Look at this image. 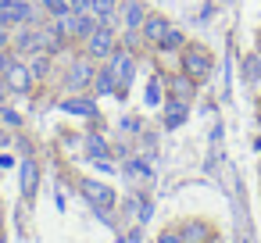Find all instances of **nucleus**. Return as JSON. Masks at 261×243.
<instances>
[{"label": "nucleus", "mask_w": 261, "mask_h": 243, "mask_svg": "<svg viewBox=\"0 0 261 243\" xmlns=\"http://www.w3.org/2000/svg\"><path fill=\"white\" fill-rule=\"evenodd\" d=\"M179 236H182L186 243H207V225H204V222H186V225L179 229Z\"/></svg>", "instance_id": "4468645a"}, {"label": "nucleus", "mask_w": 261, "mask_h": 243, "mask_svg": "<svg viewBox=\"0 0 261 243\" xmlns=\"http://www.w3.org/2000/svg\"><path fill=\"white\" fill-rule=\"evenodd\" d=\"M93 86H97V93H100V97H115V75H111V68H97Z\"/></svg>", "instance_id": "2eb2a0df"}, {"label": "nucleus", "mask_w": 261, "mask_h": 243, "mask_svg": "<svg viewBox=\"0 0 261 243\" xmlns=\"http://www.w3.org/2000/svg\"><path fill=\"white\" fill-rule=\"evenodd\" d=\"M75 15H93V0H68Z\"/></svg>", "instance_id": "b1692460"}, {"label": "nucleus", "mask_w": 261, "mask_h": 243, "mask_svg": "<svg viewBox=\"0 0 261 243\" xmlns=\"http://www.w3.org/2000/svg\"><path fill=\"white\" fill-rule=\"evenodd\" d=\"M108 68H111V75H115V97L122 100V97L129 93V86H133L136 61H133V54H129V50H115V54L108 58Z\"/></svg>", "instance_id": "7ed1b4c3"}, {"label": "nucleus", "mask_w": 261, "mask_h": 243, "mask_svg": "<svg viewBox=\"0 0 261 243\" xmlns=\"http://www.w3.org/2000/svg\"><path fill=\"white\" fill-rule=\"evenodd\" d=\"M125 175H129V179H147V175H150V165H147V161H129V165H125Z\"/></svg>", "instance_id": "412c9836"}, {"label": "nucleus", "mask_w": 261, "mask_h": 243, "mask_svg": "<svg viewBox=\"0 0 261 243\" xmlns=\"http://www.w3.org/2000/svg\"><path fill=\"white\" fill-rule=\"evenodd\" d=\"M158 100H161V83L150 79V83H147V104H158Z\"/></svg>", "instance_id": "4be33fe9"}, {"label": "nucleus", "mask_w": 261, "mask_h": 243, "mask_svg": "<svg viewBox=\"0 0 261 243\" xmlns=\"http://www.w3.org/2000/svg\"><path fill=\"white\" fill-rule=\"evenodd\" d=\"M115 50H118V36H115V29H111L108 22H97V29L86 36V54H90L93 61H108Z\"/></svg>", "instance_id": "f03ea898"}, {"label": "nucleus", "mask_w": 261, "mask_h": 243, "mask_svg": "<svg viewBox=\"0 0 261 243\" xmlns=\"http://www.w3.org/2000/svg\"><path fill=\"white\" fill-rule=\"evenodd\" d=\"M11 47V33H8V25H0V50H8Z\"/></svg>", "instance_id": "a878e982"}, {"label": "nucleus", "mask_w": 261, "mask_h": 243, "mask_svg": "<svg viewBox=\"0 0 261 243\" xmlns=\"http://www.w3.org/2000/svg\"><path fill=\"white\" fill-rule=\"evenodd\" d=\"M211 54L204 50V47H197V43H190V47H182V61H179V68L193 79V83H207L211 79Z\"/></svg>", "instance_id": "f257e3e1"}, {"label": "nucleus", "mask_w": 261, "mask_h": 243, "mask_svg": "<svg viewBox=\"0 0 261 243\" xmlns=\"http://www.w3.org/2000/svg\"><path fill=\"white\" fill-rule=\"evenodd\" d=\"M158 243H186V239H182L179 232H161V236H158Z\"/></svg>", "instance_id": "393cba45"}, {"label": "nucleus", "mask_w": 261, "mask_h": 243, "mask_svg": "<svg viewBox=\"0 0 261 243\" xmlns=\"http://www.w3.org/2000/svg\"><path fill=\"white\" fill-rule=\"evenodd\" d=\"M36 18V8L29 0H0V25H29Z\"/></svg>", "instance_id": "20e7f679"}, {"label": "nucleus", "mask_w": 261, "mask_h": 243, "mask_svg": "<svg viewBox=\"0 0 261 243\" xmlns=\"http://www.w3.org/2000/svg\"><path fill=\"white\" fill-rule=\"evenodd\" d=\"M172 29V22L168 18H161V15H147L143 18V25H140V33H143V43H150V47H158L161 40H165V33Z\"/></svg>", "instance_id": "6e6552de"}, {"label": "nucleus", "mask_w": 261, "mask_h": 243, "mask_svg": "<svg viewBox=\"0 0 261 243\" xmlns=\"http://www.w3.org/2000/svg\"><path fill=\"white\" fill-rule=\"evenodd\" d=\"M4 61H8V54H4V50H0V68H4Z\"/></svg>", "instance_id": "cd10ccee"}, {"label": "nucleus", "mask_w": 261, "mask_h": 243, "mask_svg": "<svg viewBox=\"0 0 261 243\" xmlns=\"http://www.w3.org/2000/svg\"><path fill=\"white\" fill-rule=\"evenodd\" d=\"M257 54H261V36H257Z\"/></svg>", "instance_id": "c756f323"}, {"label": "nucleus", "mask_w": 261, "mask_h": 243, "mask_svg": "<svg viewBox=\"0 0 261 243\" xmlns=\"http://www.w3.org/2000/svg\"><path fill=\"white\" fill-rule=\"evenodd\" d=\"M83 197H86L93 207H100V211H111V204H115V190H111L108 182H97V179H86V182H83Z\"/></svg>", "instance_id": "423d86ee"}, {"label": "nucleus", "mask_w": 261, "mask_h": 243, "mask_svg": "<svg viewBox=\"0 0 261 243\" xmlns=\"http://www.w3.org/2000/svg\"><path fill=\"white\" fill-rule=\"evenodd\" d=\"M186 115H190V100H182V97H168L165 100V125L168 129H175V125H182L186 122Z\"/></svg>", "instance_id": "9d476101"}, {"label": "nucleus", "mask_w": 261, "mask_h": 243, "mask_svg": "<svg viewBox=\"0 0 261 243\" xmlns=\"http://www.w3.org/2000/svg\"><path fill=\"white\" fill-rule=\"evenodd\" d=\"M33 193H36V165L22 161V197H33Z\"/></svg>", "instance_id": "f3484780"}, {"label": "nucleus", "mask_w": 261, "mask_h": 243, "mask_svg": "<svg viewBox=\"0 0 261 243\" xmlns=\"http://www.w3.org/2000/svg\"><path fill=\"white\" fill-rule=\"evenodd\" d=\"M15 50H18V54H25V58H29V54H36V50H43V29H36V25L29 29V25H25V29L15 36Z\"/></svg>", "instance_id": "1a4fd4ad"}, {"label": "nucleus", "mask_w": 261, "mask_h": 243, "mask_svg": "<svg viewBox=\"0 0 261 243\" xmlns=\"http://www.w3.org/2000/svg\"><path fill=\"white\" fill-rule=\"evenodd\" d=\"M93 15H97V22L111 25V18L118 15V0H93Z\"/></svg>", "instance_id": "dca6fc26"}, {"label": "nucleus", "mask_w": 261, "mask_h": 243, "mask_svg": "<svg viewBox=\"0 0 261 243\" xmlns=\"http://www.w3.org/2000/svg\"><path fill=\"white\" fill-rule=\"evenodd\" d=\"M86 150H90V157H108V143L97 132H86Z\"/></svg>", "instance_id": "6ab92c4d"}, {"label": "nucleus", "mask_w": 261, "mask_h": 243, "mask_svg": "<svg viewBox=\"0 0 261 243\" xmlns=\"http://www.w3.org/2000/svg\"><path fill=\"white\" fill-rule=\"evenodd\" d=\"M0 79H4V86H8L11 93H29V86H33V72H29L25 61H4Z\"/></svg>", "instance_id": "39448f33"}, {"label": "nucleus", "mask_w": 261, "mask_h": 243, "mask_svg": "<svg viewBox=\"0 0 261 243\" xmlns=\"http://www.w3.org/2000/svg\"><path fill=\"white\" fill-rule=\"evenodd\" d=\"M168 86H172V93H175V97H182V100H193V93H197V83H193L186 72L172 75V83H168Z\"/></svg>", "instance_id": "f8f14e48"}, {"label": "nucleus", "mask_w": 261, "mask_h": 243, "mask_svg": "<svg viewBox=\"0 0 261 243\" xmlns=\"http://www.w3.org/2000/svg\"><path fill=\"white\" fill-rule=\"evenodd\" d=\"M257 75H261V54L247 58V79H257Z\"/></svg>", "instance_id": "5701e85b"}, {"label": "nucleus", "mask_w": 261, "mask_h": 243, "mask_svg": "<svg viewBox=\"0 0 261 243\" xmlns=\"http://www.w3.org/2000/svg\"><path fill=\"white\" fill-rule=\"evenodd\" d=\"M40 4H43V11H47L50 18H58V15H65V11H72L68 0H40Z\"/></svg>", "instance_id": "aec40b11"}, {"label": "nucleus", "mask_w": 261, "mask_h": 243, "mask_svg": "<svg viewBox=\"0 0 261 243\" xmlns=\"http://www.w3.org/2000/svg\"><path fill=\"white\" fill-rule=\"evenodd\" d=\"M179 47H182V33H179V29H168V33H165V40L158 43V50H161V54H168V50H179Z\"/></svg>", "instance_id": "a211bd4d"}, {"label": "nucleus", "mask_w": 261, "mask_h": 243, "mask_svg": "<svg viewBox=\"0 0 261 243\" xmlns=\"http://www.w3.org/2000/svg\"><path fill=\"white\" fill-rule=\"evenodd\" d=\"M58 107L65 115H83V118H97V104L93 97H68V100H58Z\"/></svg>", "instance_id": "9b49d317"}, {"label": "nucleus", "mask_w": 261, "mask_h": 243, "mask_svg": "<svg viewBox=\"0 0 261 243\" xmlns=\"http://www.w3.org/2000/svg\"><path fill=\"white\" fill-rule=\"evenodd\" d=\"M122 11H125V25H129V29H140L143 18H147V8L140 4V0H125V8H122Z\"/></svg>", "instance_id": "ddd939ff"}, {"label": "nucleus", "mask_w": 261, "mask_h": 243, "mask_svg": "<svg viewBox=\"0 0 261 243\" xmlns=\"http://www.w3.org/2000/svg\"><path fill=\"white\" fill-rule=\"evenodd\" d=\"M97 79V68H93V58H79L72 68H68V86L72 90H90Z\"/></svg>", "instance_id": "0eeeda50"}, {"label": "nucleus", "mask_w": 261, "mask_h": 243, "mask_svg": "<svg viewBox=\"0 0 261 243\" xmlns=\"http://www.w3.org/2000/svg\"><path fill=\"white\" fill-rule=\"evenodd\" d=\"M0 118H4L8 125H18V115H15V111H4V115H0Z\"/></svg>", "instance_id": "bb28decb"}, {"label": "nucleus", "mask_w": 261, "mask_h": 243, "mask_svg": "<svg viewBox=\"0 0 261 243\" xmlns=\"http://www.w3.org/2000/svg\"><path fill=\"white\" fill-rule=\"evenodd\" d=\"M4 143H8V136H4V132H0V147H4Z\"/></svg>", "instance_id": "c85d7f7f"}]
</instances>
